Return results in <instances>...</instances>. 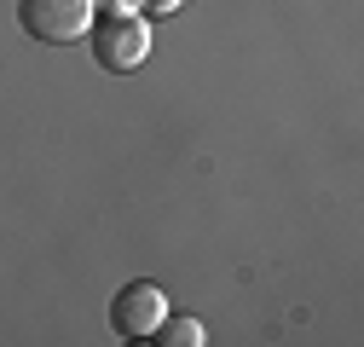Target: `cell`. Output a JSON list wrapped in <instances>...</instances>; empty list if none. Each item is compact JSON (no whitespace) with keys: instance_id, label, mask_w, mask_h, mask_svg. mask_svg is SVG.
Segmentation results:
<instances>
[{"instance_id":"obj_1","label":"cell","mask_w":364,"mask_h":347,"mask_svg":"<svg viewBox=\"0 0 364 347\" xmlns=\"http://www.w3.org/2000/svg\"><path fill=\"white\" fill-rule=\"evenodd\" d=\"M18 18L35 41L47 47H70L93 29V0H18Z\"/></svg>"},{"instance_id":"obj_2","label":"cell","mask_w":364,"mask_h":347,"mask_svg":"<svg viewBox=\"0 0 364 347\" xmlns=\"http://www.w3.org/2000/svg\"><path fill=\"white\" fill-rule=\"evenodd\" d=\"M93 58H99L105 70H116V75L139 70V64L151 58V29H145V18H133V12L99 18V29H93Z\"/></svg>"},{"instance_id":"obj_3","label":"cell","mask_w":364,"mask_h":347,"mask_svg":"<svg viewBox=\"0 0 364 347\" xmlns=\"http://www.w3.org/2000/svg\"><path fill=\"white\" fill-rule=\"evenodd\" d=\"M162 319H168V307H162V289H156V284H127V289H116V301H110V330H116L122 341H145Z\"/></svg>"},{"instance_id":"obj_4","label":"cell","mask_w":364,"mask_h":347,"mask_svg":"<svg viewBox=\"0 0 364 347\" xmlns=\"http://www.w3.org/2000/svg\"><path fill=\"white\" fill-rule=\"evenodd\" d=\"M151 336H156L162 347H197V341H203V324H197V319H162Z\"/></svg>"},{"instance_id":"obj_5","label":"cell","mask_w":364,"mask_h":347,"mask_svg":"<svg viewBox=\"0 0 364 347\" xmlns=\"http://www.w3.org/2000/svg\"><path fill=\"white\" fill-rule=\"evenodd\" d=\"M179 6H186V0H139V12H145V18H173Z\"/></svg>"}]
</instances>
